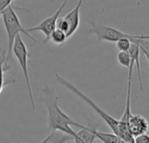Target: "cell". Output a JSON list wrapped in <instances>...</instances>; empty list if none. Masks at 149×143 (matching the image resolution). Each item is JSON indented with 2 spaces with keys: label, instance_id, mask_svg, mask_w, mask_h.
I'll return each instance as SVG.
<instances>
[{
  "label": "cell",
  "instance_id": "obj_9",
  "mask_svg": "<svg viewBox=\"0 0 149 143\" xmlns=\"http://www.w3.org/2000/svg\"><path fill=\"white\" fill-rule=\"evenodd\" d=\"M96 127H97L96 124L94 126H92L90 122H89V125L87 127L84 126L79 132L76 133V137L74 138V142H93L96 139V136L94 134L95 130L97 129Z\"/></svg>",
  "mask_w": 149,
  "mask_h": 143
},
{
  "label": "cell",
  "instance_id": "obj_6",
  "mask_svg": "<svg viewBox=\"0 0 149 143\" xmlns=\"http://www.w3.org/2000/svg\"><path fill=\"white\" fill-rule=\"evenodd\" d=\"M68 0H65L62 4L58 7V9L52 15L50 16L49 17L44 19L41 23H39L38 25L36 26H33V27H31V28H27L26 31L28 32H31V31H42L45 36V38L44 40V43H47L49 41V38H50V34L52 33V31L56 28V24H57V20L58 18L59 17V15L60 13L62 12L63 9L65 8V4L67 3Z\"/></svg>",
  "mask_w": 149,
  "mask_h": 143
},
{
  "label": "cell",
  "instance_id": "obj_17",
  "mask_svg": "<svg viewBox=\"0 0 149 143\" xmlns=\"http://www.w3.org/2000/svg\"><path fill=\"white\" fill-rule=\"evenodd\" d=\"M10 4H13L12 0H0V16L2 11Z\"/></svg>",
  "mask_w": 149,
  "mask_h": 143
},
{
  "label": "cell",
  "instance_id": "obj_1",
  "mask_svg": "<svg viewBox=\"0 0 149 143\" xmlns=\"http://www.w3.org/2000/svg\"><path fill=\"white\" fill-rule=\"evenodd\" d=\"M42 100L45 103L47 111H48V125L49 128L52 130H60L66 134L72 135L74 138L76 137V132L72 128V126L78 127L82 128L84 125L78 123L73 121L71 117H69L65 113H64L58 106V96L55 92L53 86H50L48 85H45L43 89Z\"/></svg>",
  "mask_w": 149,
  "mask_h": 143
},
{
  "label": "cell",
  "instance_id": "obj_8",
  "mask_svg": "<svg viewBox=\"0 0 149 143\" xmlns=\"http://www.w3.org/2000/svg\"><path fill=\"white\" fill-rule=\"evenodd\" d=\"M128 128L134 138L139 135L145 134L148 130V121L140 114H130L128 118Z\"/></svg>",
  "mask_w": 149,
  "mask_h": 143
},
{
  "label": "cell",
  "instance_id": "obj_13",
  "mask_svg": "<svg viewBox=\"0 0 149 143\" xmlns=\"http://www.w3.org/2000/svg\"><path fill=\"white\" fill-rule=\"evenodd\" d=\"M66 40H67L66 34L58 28H55L50 34L49 41L52 42L54 45H63L65 43Z\"/></svg>",
  "mask_w": 149,
  "mask_h": 143
},
{
  "label": "cell",
  "instance_id": "obj_15",
  "mask_svg": "<svg viewBox=\"0 0 149 143\" xmlns=\"http://www.w3.org/2000/svg\"><path fill=\"white\" fill-rule=\"evenodd\" d=\"M117 60L124 67L128 68L130 65V55L128 52H120L117 55Z\"/></svg>",
  "mask_w": 149,
  "mask_h": 143
},
{
  "label": "cell",
  "instance_id": "obj_4",
  "mask_svg": "<svg viewBox=\"0 0 149 143\" xmlns=\"http://www.w3.org/2000/svg\"><path fill=\"white\" fill-rule=\"evenodd\" d=\"M55 77H56V80L61 84L62 86H64L65 87H66L67 89H69L70 91H72L73 93H75L77 96H79V98H81L85 102H86L93 110H95V112L100 114L101 116V118L104 120V121L109 126V128L112 129V131L117 135V133H118V124H119V120H116L114 119L113 117H112L111 115H109L107 113H106L104 110H102L91 98H89L86 93H84L83 92H81L75 85H73L72 82L68 81L67 80H65L64 77L58 75V73L55 74Z\"/></svg>",
  "mask_w": 149,
  "mask_h": 143
},
{
  "label": "cell",
  "instance_id": "obj_10",
  "mask_svg": "<svg viewBox=\"0 0 149 143\" xmlns=\"http://www.w3.org/2000/svg\"><path fill=\"white\" fill-rule=\"evenodd\" d=\"M74 142V137L60 130H52V132L41 142Z\"/></svg>",
  "mask_w": 149,
  "mask_h": 143
},
{
  "label": "cell",
  "instance_id": "obj_18",
  "mask_svg": "<svg viewBox=\"0 0 149 143\" xmlns=\"http://www.w3.org/2000/svg\"><path fill=\"white\" fill-rule=\"evenodd\" d=\"M12 1H13V3H14V1H15V0H12Z\"/></svg>",
  "mask_w": 149,
  "mask_h": 143
},
{
  "label": "cell",
  "instance_id": "obj_7",
  "mask_svg": "<svg viewBox=\"0 0 149 143\" xmlns=\"http://www.w3.org/2000/svg\"><path fill=\"white\" fill-rule=\"evenodd\" d=\"M82 2L83 0H79L75 7L63 17L68 24V31L66 33L67 38H69L72 35H73L79 26L80 24L79 11H80V7L82 5Z\"/></svg>",
  "mask_w": 149,
  "mask_h": 143
},
{
  "label": "cell",
  "instance_id": "obj_5",
  "mask_svg": "<svg viewBox=\"0 0 149 143\" xmlns=\"http://www.w3.org/2000/svg\"><path fill=\"white\" fill-rule=\"evenodd\" d=\"M12 53H14L17 61L19 62L20 67L24 73V77L25 79L27 90H28V93H29V97H30V101H31L32 108L35 109L36 105L34 102V98H33V94H32V90H31L30 78H29V73H28V62H29V58L31 57V54L28 52L27 47H26L24 42L23 41L20 33L17 34V36L15 37L13 45H12Z\"/></svg>",
  "mask_w": 149,
  "mask_h": 143
},
{
  "label": "cell",
  "instance_id": "obj_16",
  "mask_svg": "<svg viewBox=\"0 0 149 143\" xmlns=\"http://www.w3.org/2000/svg\"><path fill=\"white\" fill-rule=\"evenodd\" d=\"M134 142L135 143H148L149 142V137L148 135L145 133V134H141L137 136L134 137Z\"/></svg>",
  "mask_w": 149,
  "mask_h": 143
},
{
  "label": "cell",
  "instance_id": "obj_11",
  "mask_svg": "<svg viewBox=\"0 0 149 143\" xmlns=\"http://www.w3.org/2000/svg\"><path fill=\"white\" fill-rule=\"evenodd\" d=\"M10 69L9 62L7 61V52L5 49L0 47V93H2L3 87L10 84L4 81V73Z\"/></svg>",
  "mask_w": 149,
  "mask_h": 143
},
{
  "label": "cell",
  "instance_id": "obj_2",
  "mask_svg": "<svg viewBox=\"0 0 149 143\" xmlns=\"http://www.w3.org/2000/svg\"><path fill=\"white\" fill-rule=\"evenodd\" d=\"M87 33L94 34L97 37L99 41H108V42H116L121 38H128L132 43L139 45L140 49L142 50L146 58L148 59V35H133L125 33L118 29H115L111 26L104 25L100 23L92 22L91 25L87 31Z\"/></svg>",
  "mask_w": 149,
  "mask_h": 143
},
{
  "label": "cell",
  "instance_id": "obj_14",
  "mask_svg": "<svg viewBox=\"0 0 149 143\" xmlns=\"http://www.w3.org/2000/svg\"><path fill=\"white\" fill-rule=\"evenodd\" d=\"M115 44H116V48L120 52H128L132 42L128 38H121L118 39L115 42Z\"/></svg>",
  "mask_w": 149,
  "mask_h": 143
},
{
  "label": "cell",
  "instance_id": "obj_12",
  "mask_svg": "<svg viewBox=\"0 0 149 143\" xmlns=\"http://www.w3.org/2000/svg\"><path fill=\"white\" fill-rule=\"evenodd\" d=\"M94 134L96 139H99L100 142L104 143H124L123 141L114 133L113 134L104 133V132H100L96 129Z\"/></svg>",
  "mask_w": 149,
  "mask_h": 143
},
{
  "label": "cell",
  "instance_id": "obj_3",
  "mask_svg": "<svg viewBox=\"0 0 149 143\" xmlns=\"http://www.w3.org/2000/svg\"><path fill=\"white\" fill-rule=\"evenodd\" d=\"M1 17L3 18L4 27L6 29V32L8 36V49L6 52H7V61L9 62V60L12 59V45H13V42L17 34L24 33L28 38L32 39L34 42H37V40L35 38H33V36L30 34V32L26 31V29H24L22 26L19 18L12 7V4L8 5L2 11Z\"/></svg>",
  "mask_w": 149,
  "mask_h": 143
}]
</instances>
